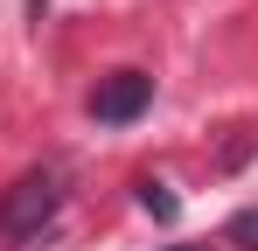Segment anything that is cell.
<instances>
[{
  "label": "cell",
  "mask_w": 258,
  "mask_h": 251,
  "mask_svg": "<svg viewBox=\"0 0 258 251\" xmlns=\"http://www.w3.org/2000/svg\"><path fill=\"white\" fill-rule=\"evenodd\" d=\"M56 209H63V181L35 167V174H21L7 196H0V244H28V237H42L49 223H56Z\"/></svg>",
  "instance_id": "6da1fadb"
},
{
  "label": "cell",
  "mask_w": 258,
  "mask_h": 251,
  "mask_svg": "<svg viewBox=\"0 0 258 251\" xmlns=\"http://www.w3.org/2000/svg\"><path fill=\"white\" fill-rule=\"evenodd\" d=\"M154 105V77H140V70H119V77H105L98 91H91V112L105 126H126V119H140Z\"/></svg>",
  "instance_id": "7a4b0ae2"
},
{
  "label": "cell",
  "mask_w": 258,
  "mask_h": 251,
  "mask_svg": "<svg viewBox=\"0 0 258 251\" xmlns=\"http://www.w3.org/2000/svg\"><path fill=\"white\" fill-rule=\"evenodd\" d=\"M174 251H210V244H174Z\"/></svg>",
  "instance_id": "5b68a950"
},
{
  "label": "cell",
  "mask_w": 258,
  "mask_h": 251,
  "mask_svg": "<svg viewBox=\"0 0 258 251\" xmlns=\"http://www.w3.org/2000/svg\"><path fill=\"white\" fill-rule=\"evenodd\" d=\"M230 244L258 251V209H237V216H230Z\"/></svg>",
  "instance_id": "277c9868"
},
{
  "label": "cell",
  "mask_w": 258,
  "mask_h": 251,
  "mask_svg": "<svg viewBox=\"0 0 258 251\" xmlns=\"http://www.w3.org/2000/svg\"><path fill=\"white\" fill-rule=\"evenodd\" d=\"M140 209H147V216H161V223H174V196H168V181H140Z\"/></svg>",
  "instance_id": "3957f363"
}]
</instances>
